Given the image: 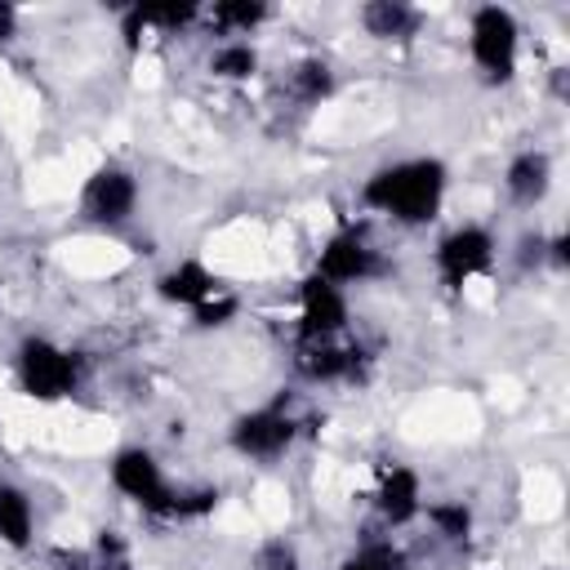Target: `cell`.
<instances>
[{
    "label": "cell",
    "mask_w": 570,
    "mask_h": 570,
    "mask_svg": "<svg viewBox=\"0 0 570 570\" xmlns=\"http://www.w3.org/2000/svg\"><path fill=\"white\" fill-rule=\"evenodd\" d=\"M361 200L405 227L432 223L441 200H445V165L432 156H414V160H396L370 174Z\"/></svg>",
    "instance_id": "6da1fadb"
},
{
    "label": "cell",
    "mask_w": 570,
    "mask_h": 570,
    "mask_svg": "<svg viewBox=\"0 0 570 570\" xmlns=\"http://www.w3.org/2000/svg\"><path fill=\"white\" fill-rule=\"evenodd\" d=\"M13 370H18V387L36 401H58L76 387V356L67 347H58L53 338H40V334L18 343Z\"/></svg>",
    "instance_id": "7a4b0ae2"
},
{
    "label": "cell",
    "mask_w": 570,
    "mask_h": 570,
    "mask_svg": "<svg viewBox=\"0 0 570 570\" xmlns=\"http://www.w3.org/2000/svg\"><path fill=\"white\" fill-rule=\"evenodd\" d=\"M468 49H472V62L490 80H508L517 71V49H521V31H517L512 9L481 4L472 13V27H468Z\"/></svg>",
    "instance_id": "3957f363"
},
{
    "label": "cell",
    "mask_w": 570,
    "mask_h": 570,
    "mask_svg": "<svg viewBox=\"0 0 570 570\" xmlns=\"http://www.w3.org/2000/svg\"><path fill=\"white\" fill-rule=\"evenodd\" d=\"M294 436H298V423L281 401L263 405V410H249L232 423V445L245 459H281L294 445Z\"/></svg>",
    "instance_id": "277c9868"
},
{
    "label": "cell",
    "mask_w": 570,
    "mask_h": 570,
    "mask_svg": "<svg viewBox=\"0 0 570 570\" xmlns=\"http://www.w3.org/2000/svg\"><path fill=\"white\" fill-rule=\"evenodd\" d=\"M316 276H325L330 285H356V281H370L379 276V249L370 245V236L361 227H343L334 232L321 254H316Z\"/></svg>",
    "instance_id": "5b68a950"
},
{
    "label": "cell",
    "mask_w": 570,
    "mask_h": 570,
    "mask_svg": "<svg viewBox=\"0 0 570 570\" xmlns=\"http://www.w3.org/2000/svg\"><path fill=\"white\" fill-rule=\"evenodd\" d=\"M490 263H494V236L485 227H472V223L468 227H454L436 245V272L454 289L468 285V281H476L481 272H490Z\"/></svg>",
    "instance_id": "8992f818"
},
{
    "label": "cell",
    "mask_w": 570,
    "mask_h": 570,
    "mask_svg": "<svg viewBox=\"0 0 570 570\" xmlns=\"http://www.w3.org/2000/svg\"><path fill=\"white\" fill-rule=\"evenodd\" d=\"M134 205H138V183H134V174L120 169V165L94 169L89 183H85V191H80V214H85L89 223H102V227L125 223V218L134 214Z\"/></svg>",
    "instance_id": "52a82bcc"
},
{
    "label": "cell",
    "mask_w": 570,
    "mask_h": 570,
    "mask_svg": "<svg viewBox=\"0 0 570 570\" xmlns=\"http://www.w3.org/2000/svg\"><path fill=\"white\" fill-rule=\"evenodd\" d=\"M111 485H116L125 499H134L142 512H156V508L169 499V481H165L156 454L142 450V445H129V450H120V454L111 459Z\"/></svg>",
    "instance_id": "ba28073f"
},
{
    "label": "cell",
    "mask_w": 570,
    "mask_h": 570,
    "mask_svg": "<svg viewBox=\"0 0 570 570\" xmlns=\"http://www.w3.org/2000/svg\"><path fill=\"white\" fill-rule=\"evenodd\" d=\"M298 330L303 338H338L347 330V298L338 285H330L325 276H307L298 285Z\"/></svg>",
    "instance_id": "9c48e42d"
},
{
    "label": "cell",
    "mask_w": 570,
    "mask_h": 570,
    "mask_svg": "<svg viewBox=\"0 0 570 570\" xmlns=\"http://www.w3.org/2000/svg\"><path fill=\"white\" fill-rule=\"evenodd\" d=\"M356 347H343L338 338H298V374L312 379V383H338L356 370Z\"/></svg>",
    "instance_id": "30bf717a"
},
{
    "label": "cell",
    "mask_w": 570,
    "mask_h": 570,
    "mask_svg": "<svg viewBox=\"0 0 570 570\" xmlns=\"http://www.w3.org/2000/svg\"><path fill=\"white\" fill-rule=\"evenodd\" d=\"M374 508L387 525H410L419 512H423V490H419V476L410 468H387L379 490H374Z\"/></svg>",
    "instance_id": "8fae6325"
},
{
    "label": "cell",
    "mask_w": 570,
    "mask_h": 570,
    "mask_svg": "<svg viewBox=\"0 0 570 570\" xmlns=\"http://www.w3.org/2000/svg\"><path fill=\"white\" fill-rule=\"evenodd\" d=\"M156 289H160V298L165 303H178V307H200L205 298H214L223 285H218V276L205 267V263H196V258H187V263H178V267H169L160 281H156Z\"/></svg>",
    "instance_id": "7c38bea8"
},
{
    "label": "cell",
    "mask_w": 570,
    "mask_h": 570,
    "mask_svg": "<svg viewBox=\"0 0 570 570\" xmlns=\"http://www.w3.org/2000/svg\"><path fill=\"white\" fill-rule=\"evenodd\" d=\"M503 187H508V196H512L517 205H534V200H543L548 187H552V160H548L543 151H521V156L508 165Z\"/></svg>",
    "instance_id": "4fadbf2b"
},
{
    "label": "cell",
    "mask_w": 570,
    "mask_h": 570,
    "mask_svg": "<svg viewBox=\"0 0 570 570\" xmlns=\"http://www.w3.org/2000/svg\"><path fill=\"white\" fill-rule=\"evenodd\" d=\"M361 22H365V31L379 36V40H405V36L419 31V9H410V4H401V0H370V4L361 9Z\"/></svg>",
    "instance_id": "5bb4252c"
},
{
    "label": "cell",
    "mask_w": 570,
    "mask_h": 570,
    "mask_svg": "<svg viewBox=\"0 0 570 570\" xmlns=\"http://www.w3.org/2000/svg\"><path fill=\"white\" fill-rule=\"evenodd\" d=\"M36 534V508L18 485H0V543L27 548Z\"/></svg>",
    "instance_id": "9a60e30c"
},
{
    "label": "cell",
    "mask_w": 570,
    "mask_h": 570,
    "mask_svg": "<svg viewBox=\"0 0 570 570\" xmlns=\"http://www.w3.org/2000/svg\"><path fill=\"white\" fill-rule=\"evenodd\" d=\"M263 18H267V4H258V0H223L209 9V22L227 36H249Z\"/></svg>",
    "instance_id": "2e32d148"
},
{
    "label": "cell",
    "mask_w": 570,
    "mask_h": 570,
    "mask_svg": "<svg viewBox=\"0 0 570 570\" xmlns=\"http://www.w3.org/2000/svg\"><path fill=\"white\" fill-rule=\"evenodd\" d=\"M254 67H258V53H254L249 40H227V45H218L214 58H209V71H214L218 80H245V76H254Z\"/></svg>",
    "instance_id": "e0dca14e"
},
{
    "label": "cell",
    "mask_w": 570,
    "mask_h": 570,
    "mask_svg": "<svg viewBox=\"0 0 570 570\" xmlns=\"http://www.w3.org/2000/svg\"><path fill=\"white\" fill-rule=\"evenodd\" d=\"M289 89H294V98H298V102H321V98L334 89V76H330V67H325L321 58H307V62H298V67H294Z\"/></svg>",
    "instance_id": "ac0fdd59"
},
{
    "label": "cell",
    "mask_w": 570,
    "mask_h": 570,
    "mask_svg": "<svg viewBox=\"0 0 570 570\" xmlns=\"http://www.w3.org/2000/svg\"><path fill=\"white\" fill-rule=\"evenodd\" d=\"M428 521L436 525L441 539H468V530H472V512L463 503H432Z\"/></svg>",
    "instance_id": "d6986e66"
},
{
    "label": "cell",
    "mask_w": 570,
    "mask_h": 570,
    "mask_svg": "<svg viewBox=\"0 0 570 570\" xmlns=\"http://www.w3.org/2000/svg\"><path fill=\"white\" fill-rule=\"evenodd\" d=\"M334 570H401V552L392 543H365L361 552H352L343 566Z\"/></svg>",
    "instance_id": "ffe728a7"
},
{
    "label": "cell",
    "mask_w": 570,
    "mask_h": 570,
    "mask_svg": "<svg viewBox=\"0 0 570 570\" xmlns=\"http://www.w3.org/2000/svg\"><path fill=\"white\" fill-rule=\"evenodd\" d=\"M254 570H298V552L289 539H267L254 552Z\"/></svg>",
    "instance_id": "44dd1931"
},
{
    "label": "cell",
    "mask_w": 570,
    "mask_h": 570,
    "mask_svg": "<svg viewBox=\"0 0 570 570\" xmlns=\"http://www.w3.org/2000/svg\"><path fill=\"white\" fill-rule=\"evenodd\" d=\"M191 316H196L200 330H218V325H227V321L236 316V298H232L227 289H218L214 298H205L200 307H191Z\"/></svg>",
    "instance_id": "7402d4cb"
},
{
    "label": "cell",
    "mask_w": 570,
    "mask_h": 570,
    "mask_svg": "<svg viewBox=\"0 0 570 570\" xmlns=\"http://www.w3.org/2000/svg\"><path fill=\"white\" fill-rule=\"evenodd\" d=\"M53 570H94V557L89 552H53Z\"/></svg>",
    "instance_id": "603a6c76"
},
{
    "label": "cell",
    "mask_w": 570,
    "mask_h": 570,
    "mask_svg": "<svg viewBox=\"0 0 570 570\" xmlns=\"http://www.w3.org/2000/svg\"><path fill=\"white\" fill-rule=\"evenodd\" d=\"M18 31V9L13 4H0V40H9Z\"/></svg>",
    "instance_id": "cb8c5ba5"
}]
</instances>
